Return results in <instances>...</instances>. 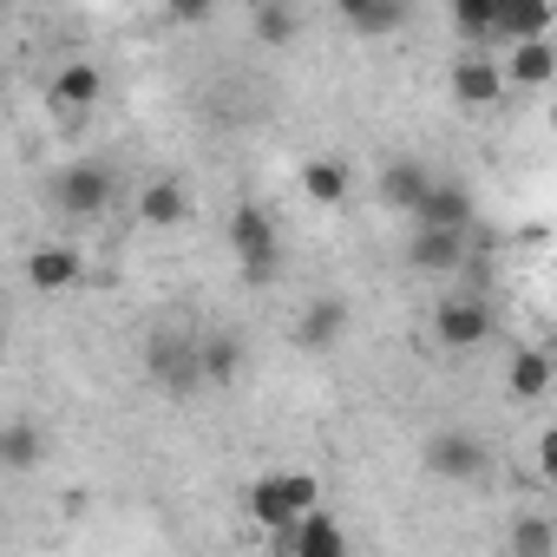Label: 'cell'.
<instances>
[{"label":"cell","mask_w":557,"mask_h":557,"mask_svg":"<svg viewBox=\"0 0 557 557\" xmlns=\"http://www.w3.org/2000/svg\"><path fill=\"white\" fill-rule=\"evenodd\" d=\"M302 197L322 203V210L348 203V164H335V158H309V164H302Z\"/></svg>","instance_id":"cell-18"},{"label":"cell","mask_w":557,"mask_h":557,"mask_svg":"<svg viewBox=\"0 0 557 557\" xmlns=\"http://www.w3.org/2000/svg\"><path fill=\"white\" fill-rule=\"evenodd\" d=\"M256 40L262 47H289L296 40V8H289V0H262V8H256Z\"/></svg>","instance_id":"cell-24"},{"label":"cell","mask_w":557,"mask_h":557,"mask_svg":"<svg viewBox=\"0 0 557 557\" xmlns=\"http://www.w3.org/2000/svg\"><path fill=\"white\" fill-rule=\"evenodd\" d=\"M0 348H8V322H0Z\"/></svg>","instance_id":"cell-27"},{"label":"cell","mask_w":557,"mask_h":557,"mask_svg":"<svg viewBox=\"0 0 557 557\" xmlns=\"http://www.w3.org/2000/svg\"><path fill=\"white\" fill-rule=\"evenodd\" d=\"M230 249L243 262V283L249 289H269L275 275H283V249H275V223L262 203H236L230 210Z\"/></svg>","instance_id":"cell-2"},{"label":"cell","mask_w":557,"mask_h":557,"mask_svg":"<svg viewBox=\"0 0 557 557\" xmlns=\"http://www.w3.org/2000/svg\"><path fill=\"white\" fill-rule=\"evenodd\" d=\"M420 223L433 230H472V190L466 184H426V197L413 203Z\"/></svg>","instance_id":"cell-13"},{"label":"cell","mask_w":557,"mask_h":557,"mask_svg":"<svg viewBox=\"0 0 557 557\" xmlns=\"http://www.w3.org/2000/svg\"><path fill=\"white\" fill-rule=\"evenodd\" d=\"M164 8H171L177 21H210V8H216V0H164Z\"/></svg>","instance_id":"cell-26"},{"label":"cell","mask_w":557,"mask_h":557,"mask_svg":"<svg viewBox=\"0 0 557 557\" xmlns=\"http://www.w3.org/2000/svg\"><path fill=\"white\" fill-rule=\"evenodd\" d=\"M309 505H322V479H315V472H262V479H249V492H243V511H249L262 531L296 524Z\"/></svg>","instance_id":"cell-1"},{"label":"cell","mask_w":557,"mask_h":557,"mask_svg":"<svg viewBox=\"0 0 557 557\" xmlns=\"http://www.w3.org/2000/svg\"><path fill=\"white\" fill-rule=\"evenodd\" d=\"M498 73H505V86H524V92L550 86V73H557L550 34H537V40H511V47H505V60H498Z\"/></svg>","instance_id":"cell-7"},{"label":"cell","mask_w":557,"mask_h":557,"mask_svg":"<svg viewBox=\"0 0 557 557\" xmlns=\"http://www.w3.org/2000/svg\"><path fill=\"white\" fill-rule=\"evenodd\" d=\"M342 335H348V302H342V296H315V302H309V315H302V329H296V348L329 355Z\"/></svg>","instance_id":"cell-11"},{"label":"cell","mask_w":557,"mask_h":557,"mask_svg":"<svg viewBox=\"0 0 557 557\" xmlns=\"http://www.w3.org/2000/svg\"><path fill=\"white\" fill-rule=\"evenodd\" d=\"M426 184H433V177H426L420 164H387V171H381V203H394V210H413V203L426 197Z\"/></svg>","instance_id":"cell-21"},{"label":"cell","mask_w":557,"mask_h":557,"mask_svg":"<svg viewBox=\"0 0 557 557\" xmlns=\"http://www.w3.org/2000/svg\"><path fill=\"white\" fill-rule=\"evenodd\" d=\"M79 275H86V256H79L73 243H40V249L27 256L34 296H66V289H79Z\"/></svg>","instance_id":"cell-4"},{"label":"cell","mask_w":557,"mask_h":557,"mask_svg":"<svg viewBox=\"0 0 557 557\" xmlns=\"http://www.w3.org/2000/svg\"><path fill=\"white\" fill-rule=\"evenodd\" d=\"M550 34V0H498V47Z\"/></svg>","instance_id":"cell-16"},{"label":"cell","mask_w":557,"mask_h":557,"mask_svg":"<svg viewBox=\"0 0 557 557\" xmlns=\"http://www.w3.org/2000/svg\"><path fill=\"white\" fill-rule=\"evenodd\" d=\"M407 256H413V269H426V275H453V269L466 262V230H433V223H420V236L407 243Z\"/></svg>","instance_id":"cell-10"},{"label":"cell","mask_w":557,"mask_h":557,"mask_svg":"<svg viewBox=\"0 0 557 557\" xmlns=\"http://www.w3.org/2000/svg\"><path fill=\"white\" fill-rule=\"evenodd\" d=\"M511 550H518V557H550V550H557V531H550L544 518H524V524L511 531Z\"/></svg>","instance_id":"cell-25"},{"label":"cell","mask_w":557,"mask_h":557,"mask_svg":"<svg viewBox=\"0 0 557 557\" xmlns=\"http://www.w3.org/2000/svg\"><path fill=\"white\" fill-rule=\"evenodd\" d=\"M138 223H151V230H177V223H190V190H184L177 177L145 184V190H138Z\"/></svg>","instance_id":"cell-12"},{"label":"cell","mask_w":557,"mask_h":557,"mask_svg":"<svg viewBox=\"0 0 557 557\" xmlns=\"http://www.w3.org/2000/svg\"><path fill=\"white\" fill-rule=\"evenodd\" d=\"M145 368H151L171 394L203 387V368H197V342H190V335H158V342L145 348Z\"/></svg>","instance_id":"cell-6"},{"label":"cell","mask_w":557,"mask_h":557,"mask_svg":"<svg viewBox=\"0 0 557 557\" xmlns=\"http://www.w3.org/2000/svg\"><path fill=\"white\" fill-rule=\"evenodd\" d=\"M426 466H433L440 479H479V472H485V446H479L472 433H440V440L426 446Z\"/></svg>","instance_id":"cell-14"},{"label":"cell","mask_w":557,"mask_h":557,"mask_svg":"<svg viewBox=\"0 0 557 557\" xmlns=\"http://www.w3.org/2000/svg\"><path fill=\"white\" fill-rule=\"evenodd\" d=\"M60 210L66 216H99L106 203H112V177L99 171V164H73V171H60Z\"/></svg>","instance_id":"cell-9"},{"label":"cell","mask_w":557,"mask_h":557,"mask_svg":"<svg viewBox=\"0 0 557 557\" xmlns=\"http://www.w3.org/2000/svg\"><path fill=\"white\" fill-rule=\"evenodd\" d=\"M453 99L459 106H498L505 99V73H498V60L492 53H466V60H453Z\"/></svg>","instance_id":"cell-8"},{"label":"cell","mask_w":557,"mask_h":557,"mask_svg":"<svg viewBox=\"0 0 557 557\" xmlns=\"http://www.w3.org/2000/svg\"><path fill=\"white\" fill-rule=\"evenodd\" d=\"M355 21V34H368V40H387L394 27H407V0H368L361 14H348Z\"/></svg>","instance_id":"cell-23"},{"label":"cell","mask_w":557,"mask_h":557,"mask_svg":"<svg viewBox=\"0 0 557 557\" xmlns=\"http://www.w3.org/2000/svg\"><path fill=\"white\" fill-rule=\"evenodd\" d=\"M453 27L472 47H498V0H453Z\"/></svg>","instance_id":"cell-19"},{"label":"cell","mask_w":557,"mask_h":557,"mask_svg":"<svg viewBox=\"0 0 557 557\" xmlns=\"http://www.w3.org/2000/svg\"><path fill=\"white\" fill-rule=\"evenodd\" d=\"M433 335L446 342V348H479L485 335H492V309L485 302H472V296H446L440 309H433Z\"/></svg>","instance_id":"cell-5"},{"label":"cell","mask_w":557,"mask_h":557,"mask_svg":"<svg viewBox=\"0 0 557 557\" xmlns=\"http://www.w3.org/2000/svg\"><path fill=\"white\" fill-rule=\"evenodd\" d=\"M99 92H106V79H99V66H86V60L60 66V79H53V106H60V112H92Z\"/></svg>","instance_id":"cell-17"},{"label":"cell","mask_w":557,"mask_h":557,"mask_svg":"<svg viewBox=\"0 0 557 557\" xmlns=\"http://www.w3.org/2000/svg\"><path fill=\"white\" fill-rule=\"evenodd\" d=\"M197 368H203V381L230 387V381L243 374V348H236L230 335H216V342H197Z\"/></svg>","instance_id":"cell-22"},{"label":"cell","mask_w":557,"mask_h":557,"mask_svg":"<svg viewBox=\"0 0 557 557\" xmlns=\"http://www.w3.org/2000/svg\"><path fill=\"white\" fill-rule=\"evenodd\" d=\"M505 387H511V400H544L550 394V355L544 348H511Z\"/></svg>","instance_id":"cell-15"},{"label":"cell","mask_w":557,"mask_h":557,"mask_svg":"<svg viewBox=\"0 0 557 557\" xmlns=\"http://www.w3.org/2000/svg\"><path fill=\"white\" fill-rule=\"evenodd\" d=\"M0 466H8V472H34L40 466V426L34 420L0 426Z\"/></svg>","instance_id":"cell-20"},{"label":"cell","mask_w":557,"mask_h":557,"mask_svg":"<svg viewBox=\"0 0 557 557\" xmlns=\"http://www.w3.org/2000/svg\"><path fill=\"white\" fill-rule=\"evenodd\" d=\"M269 544H275V557H342V550H348V531H342L322 505H309L296 524L269 531Z\"/></svg>","instance_id":"cell-3"}]
</instances>
